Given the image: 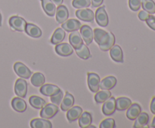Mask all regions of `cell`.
Wrapping results in <instances>:
<instances>
[{"label":"cell","instance_id":"obj_1","mask_svg":"<svg viewBox=\"0 0 155 128\" xmlns=\"http://www.w3.org/2000/svg\"><path fill=\"white\" fill-rule=\"evenodd\" d=\"M58 112V107L53 103L45 104L42 108L40 111V116L42 118L50 119L52 118Z\"/></svg>","mask_w":155,"mask_h":128},{"label":"cell","instance_id":"obj_2","mask_svg":"<svg viewBox=\"0 0 155 128\" xmlns=\"http://www.w3.org/2000/svg\"><path fill=\"white\" fill-rule=\"evenodd\" d=\"M9 24L13 30L19 32H24L27 22L24 18L19 16H13L9 19Z\"/></svg>","mask_w":155,"mask_h":128},{"label":"cell","instance_id":"obj_3","mask_svg":"<svg viewBox=\"0 0 155 128\" xmlns=\"http://www.w3.org/2000/svg\"><path fill=\"white\" fill-rule=\"evenodd\" d=\"M110 35L109 33H107L104 30L101 29H95L93 32V39H95L96 43L99 46L105 45L109 40Z\"/></svg>","mask_w":155,"mask_h":128},{"label":"cell","instance_id":"obj_4","mask_svg":"<svg viewBox=\"0 0 155 128\" xmlns=\"http://www.w3.org/2000/svg\"><path fill=\"white\" fill-rule=\"evenodd\" d=\"M95 20L97 23L102 27H106L108 25V16L105 11L104 6L100 7L95 12Z\"/></svg>","mask_w":155,"mask_h":128},{"label":"cell","instance_id":"obj_5","mask_svg":"<svg viewBox=\"0 0 155 128\" xmlns=\"http://www.w3.org/2000/svg\"><path fill=\"white\" fill-rule=\"evenodd\" d=\"M14 69H15V73L21 78L27 79L31 76V71L29 69V68H27V66H26L24 63L21 62H17L15 63Z\"/></svg>","mask_w":155,"mask_h":128},{"label":"cell","instance_id":"obj_6","mask_svg":"<svg viewBox=\"0 0 155 128\" xmlns=\"http://www.w3.org/2000/svg\"><path fill=\"white\" fill-rule=\"evenodd\" d=\"M100 77L97 74L90 72L88 73V85L93 93H97L100 89Z\"/></svg>","mask_w":155,"mask_h":128},{"label":"cell","instance_id":"obj_7","mask_svg":"<svg viewBox=\"0 0 155 128\" xmlns=\"http://www.w3.org/2000/svg\"><path fill=\"white\" fill-rule=\"evenodd\" d=\"M15 92L19 97L24 98L27 93V82L22 78H18L15 82Z\"/></svg>","mask_w":155,"mask_h":128},{"label":"cell","instance_id":"obj_8","mask_svg":"<svg viewBox=\"0 0 155 128\" xmlns=\"http://www.w3.org/2000/svg\"><path fill=\"white\" fill-rule=\"evenodd\" d=\"M55 51L58 55L68 57L74 53V48L68 43H60L56 45Z\"/></svg>","mask_w":155,"mask_h":128},{"label":"cell","instance_id":"obj_9","mask_svg":"<svg viewBox=\"0 0 155 128\" xmlns=\"http://www.w3.org/2000/svg\"><path fill=\"white\" fill-rule=\"evenodd\" d=\"M76 16L80 20L86 22H93L95 15L93 11L88 8H81L76 11Z\"/></svg>","mask_w":155,"mask_h":128},{"label":"cell","instance_id":"obj_10","mask_svg":"<svg viewBox=\"0 0 155 128\" xmlns=\"http://www.w3.org/2000/svg\"><path fill=\"white\" fill-rule=\"evenodd\" d=\"M116 111V99L110 96L104 102L102 106V111L104 114L108 116L111 115Z\"/></svg>","mask_w":155,"mask_h":128},{"label":"cell","instance_id":"obj_11","mask_svg":"<svg viewBox=\"0 0 155 128\" xmlns=\"http://www.w3.org/2000/svg\"><path fill=\"white\" fill-rule=\"evenodd\" d=\"M82 27L81 23L76 19H70L67 20L65 22H64L61 25V28L66 32H74L80 30Z\"/></svg>","mask_w":155,"mask_h":128},{"label":"cell","instance_id":"obj_12","mask_svg":"<svg viewBox=\"0 0 155 128\" xmlns=\"http://www.w3.org/2000/svg\"><path fill=\"white\" fill-rule=\"evenodd\" d=\"M80 34L83 37V40L87 45H90L93 41V31L92 28L88 25H83L80 27Z\"/></svg>","mask_w":155,"mask_h":128},{"label":"cell","instance_id":"obj_13","mask_svg":"<svg viewBox=\"0 0 155 128\" xmlns=\"http://www.w3.org/2000/svg\"><path fill=\"white\" fill-rule=\"evenodd\" d=\"M56 20L58 23H63L68 19L69 12L68 8L64 5H59L56 9Z\"/></svg>","mask_w":155,"mask_h":128},{"label":"cell","instance_id":"obj_14","mask_svg":"<svg viewBox=\"0 0 155 128\" xmlns=\"http://www.w3.org/2000/svg\"><path fill=\"white\" fill-rule=\"evenodd\" d=\"M69 42L71 46L75 49L80 48L83 44V40L81 38V35L77 31L71 32L69 36Z\"/></svg>","mask_w":155,"mask_h":128},{"label":"cell","instance_id":"obj_15","mask_svg":"<svg viewBox=\"0 0 155 128\" xmlns=\"http://www.w3.org/2000/svg\"><path fill=\"white\" fill-rule=\"evenodd\" d=\"M83 113V109L80 106H72L67 112V118L70 123L79 119L81 114Z\"/></svg>","mask_w":155,"mask_h":128},{"label":"cell","instance_id":"obj_16","mask_svg":"<svg viewBox=\"0 0 155 128\" xmlns=\"http://www.w3.org/2000/svg\"><path fill=\"white\" fill-rule=\"evenodd\" d=\"M110 54L112 60L117 63H124L123 51L119 45H114L110 49Z\"/></svg>","mask_w":155,"mask_h":128},{"label":"cell","instance_id":"obj_17","mask_svg":"<svg viewBox=\"0 0 155 128\" xmlns=\"http://www.w3.org/2000/svg\"><path fill=\"white\" fill-rule=\"evenodd\" d=\"M60 88L58 86L54 85V84H43L40 88V92L42 94L46 96H51L53 95L56 94L60 91Z\"/></svg>","mask_w":155,"mask_h":128},{"label":"cell","instance_id":"obj_18","mask_svg":"<svg viewBox=\"0 0 155 128\" xmlns=\"http://www.w3.org/2000/svg\"><path fill=\"white\" fill-rule=\"evenodd\" d=\"M127 109H128L127 112V118L132 120H136V117L142 112V108L138 103L131 104V105Z\"/></svg>","mask_w":155,"mask_h":128},{"label":"cell","instance_id":"obj_19","mask_svg":"<svg viewBox=\"0 0 155 128\" xmlns=\"http://www.w3.org/2000/svg\"><path fill=\"white\" fill-rule=\"evenodd\" d=\"M42 1V6L44 11L45 12L48 16H54L56 12L55 4L52 2V0H41Z\"/></svg>","mask_w":155,"mask_h":128},{"label":"cell","instance_id":"obj_20","mask_svg":"<svg viewBox=\"0 0 155 128\" xmlns=\"http://www.w3.org/2000/svg\"><path fill=\"white\" fill-rule=\"evenodd\" d=\"M117 84V78L114 76H107L100 81V88L101 90H111Z\"/></svg>","mask_w":155,"mask_h":128},{"label":"cell","instance_id":"obj_21","mask_svg":"<svg viewBox=\"0 0 155 128\" xmlns=\"http://www.w3.org/2000/svg\"><path fill=\"white\" fill-rule=\"evenodd\" d=\"M30 126L32 128H51V123L48 119L35 118L30 122Z\"/></svg>","mask_w":155,"mask_h":128},{"label":"cell","instance_id":"obj_22","mask_svg":"<svg viewBox=\"0 0 155 128\" xmlns=\"http://www.w3.org/2000/svg\"><path fill=\"white\" fill-rule=\"evenodd\" d=\"M74 104V97L72 94L69 92H66L64 98L62 99L61 103V108L64 111H67L68 109L71 108Z\"/></svg>","mask_w":155,"mask_h":128},{"label":"cell","instance_id":"obj_23","mask_svg":"<svg viewBox=\"0 0 155 128\" xmlns=\"http://www.w3.org/2000/svg\"><path fill=\"white\" fill-rule=\"evenodd\" d=\"M25 32L28 36L33 38H39L42 34L41 29L33 23H27Z\"/></svg>","mask_w":155,"mask_h":128},{"label":"cell","instance_id":"obj_24","mask_svg":"<svg viewBox=\"0 0 155 128\" xmlns=\"http://www.w3.org/2000/svg\"><path fill=\"white\" fill-rule=\"evenodd\" d=\"M148 121H149V115L146 112H141L136 118V121L133 126L135 128L145 127L147 126Z\"/></svg>","mask_w":155,"mask_h":128},{"label":"cell","instance_id":"obj_25","mask_svg":"<svg viewBox=\"0 0 155 128\" xmlns=\"http://www.w3.org/2000/svg\"><path fill=\"white\" fill-rule=\"evenodd\" d=\"M12 108L18 112H24L27 110V103L23 99L15 97L12 101Z\"/></svg>","mask_w":155,"mask_h":128},{"label":"cell","instance_id":"obj_26","mask_svg":"<svg viewBox=\"0 0 155 128\" xmlns=\"http://www.w3.org/2000/svg\"><path fill=\"white\" fill-rule=\"evenodd\" d=\"M65 31L62 28H58L53 33L51 39V42L53 45H58V44L61 43L65 39Z\"/></svg>","mask_w":155,"mask_h":128},{"label":"cell","instance_id":"obj_27","mask_svg":"<svg viewBox=\"0 0 155 128\" xmlns=\"http://www.w3.org/2000/svg\"><path fill=\"white\" fill-rule=\"evenodd\" d=\"M92 121V115L88 111H84L81 114L80 117H79V125L81 128L89 127V125H91Z\"/></svg>","mask_w":155,"mask_h":128},{"label":"cell","instance_id":"obj_28","mask_svg":"<svg viewBox=\"0 0 155 128\" xmlns=\"http://www.w3.org/2000/svg\"><path fill=\"white\" fill-rule=\"evenodd\" d=\"M132 101L127 97H119L116 99V109L124 111L131 105Z\"/></svg>","mask_w":155,"mask_h":128},{"label":"cell","instance_id":"obj_29","mask_svg":"<svg viewBox=\"0 0 155 128\" xmlns=\"http://www.w3.org/2000/svg\"><path fill=\"white\" fill-rule=\"evenodd\" d=\"M29 102H30V105L33 108H36V109H41L46 104L45 99H43L42 98L37 96H30V99H29Z\"/></svg>","mask_w":155,"mask_h":128},{"label":"cell","instance_id":"obj_30","mask_svg":"<svg viewBox=\"0 0 155 128\" xmlns=\"http://www.w3.org/2000/svg\"><path fill=\"white\" fill-rule=\"evenodd\" d=\"M110 96H111V93L108 90H103L101 91L97 92L95 96V100L97 103H102Z\"/></svg>","mask_w":155,"mask_h":128},{"label":"cell","instance_id":"obj_31","mask_svg":"<svg viewBox=\"0 0 155 128\" xmlns=\"http://www.w3.org/2000/svg\"><path fill=\"white\" fill-rule=\"evenodd\" d=\"M45 76L40 72H36L31 77V83L35 87H41L45 84Z\"/></svg>","mask_w":155,"mask_h":128},{"label":"cell","instance_id":"obj_32","mask_svg":"<svg viewBox=\"0 0 155 128\" xmlns=\"http://www.w3.org/2000/svg\"><path fill=\"white\" fill-rule=\"evenodd\" d=\"M75 50L77 55L81 59H83V60H87V59H89L91 57L89 49L86 45H83V44L80 48H77V49Z\"/></svg>","mask_w":155,"mask_h":128},{"label":"cell","instance_id":"obj_33","mask_svg":"<svg viewBox=\"0 0 155 128\" xmlns=\"http://www.w3.org/2000/svg\"><path fill=\"white\" fill-rule=\"evenodd\" d=\"M142 6L148 13L151 14L155 13V2L153 0H142Z\"/></svg>","mask_w":155,"mask_h":128},{"label":"cell","instance_id":"obj_34","mask_svg":"<svg viewBox=\"0 0 155 128\" xmlns=\"http://www.w3.org/2000/svg\"><path fill=\"white\" fill-rule=\"evenodd\" d=\"M72 5L76 8H86L91 5V0H73Z\"/></svg>","mask_w":155,"mask_h":128},{"label":"cell","instance_id":"obj_35","mask_svg":"<svg viewBox=\"0 0 155 128\" xmlns=\"http://www.w3.org/2000/svg\"><path fill=\"white\" fill-rule=\"evenodd\" d=\"M109 35H110V38H109V40L107 41V43L104 45H101L99 46L100 49L103 51H107L112 48V47L114 45L115 43V37L114 36V34L112 33H109Z\"/></svg>","mask_w":155,"mask_h":128},{"label":"cell","instance_id":"obj_36","mask_svg":"<svg viewBox=\"0 0 155 128\" xmlns=\"http://www.w3.org/2000/svg\"><path fill=\"white\" fill-rule=\"evenodd\" d=\"M63 92L61 90L57 93L56 94L51 96V101L53 104L56 105H59L61 103V101L63 99Z\"/></svg>","mask_w":155,"mask_h":128},{"label":"cell","instance_id":"obj_37","mask_svg":"<svg viewBox=\"0 0 155 128\" xmlns=\"http://www.w3.org/2000/svg\"><path fill=\"white\" fill-rule=\"evenodd\" d=\"M100 128H114L115 127V120L113 118H107L101 121Z\"/></svg>","mask_w":155,"mask_h":128},{"label":"cell","instance_id":"obj_38","mask_svg":"<svg viewBox=\"0 0 155 128\" xmlns=\"http://www.w3.org/2000/svg\"><path fill=\"white\" fill-rule=\"evenodd\" d=\"M142 0H129V5L133 11H137L140 9Z\"/></svg>","mask_w":155,"mask_h":128},{"label":"cell","instance_id":"obj_39","mask_svg":"<svg viewBox=\"0 0 155 128\" xmlns=\"http://www.w3.org/2000/svg\"><path fill=\"white\" fill-rule=\"evenodd\" d=\"M145 21H146L148 27H149L151 30H154L155 31V16L149 15V17H148Z\"/></svg>","mask_w":155,"mask_h":128},{"label":"cell","instance_id":"obj_40","mask_svg":"<svg viewBox=\"0 0 155 128\" xmlns=\"http://www.w3.org/2000/svg\"><path fill=\"white\" fill-rule=\"evenodd\" d=\"M149 17V13L144 11H141L139 14V18L142 21H145Z\"/></svg>","mask_w":155,"mask_h":128},{"label":"cell","instance_id":"obj_41","mask_svg":"<svg viewBox=\"0 0 155 128\" xmlns=\"http://www.w3.org/2000/svg\"><path fill=\"white\" fill-rule=\"evenodd\" d=\"M104 0H91V4L92 5V6L95 8L99 7L100 5H101V4L103 3Z\"/></svg>","mask_w":155,"mask_h":128},{"label":"cell","instance_id":"obj_42","mask_svg":"<svg viewBox=\"0 0 155 128\" xmlns=\"http://www.w3.org/2000/svg\"><path fill=\"white\" fill-rule=\"evenodd\" d=\"M151 111L153 114H155V96L153 97L152 100L151 102Z\"/></svg>","mask_w":155,"mask_h":128},{"label":"cell","instance_id":"obj_43","mask_svg":"<svg viewBox=\"0 0 155 128\" xmlns=\"http://www.w3.org/2000/svg\"><path fill=\"white\" fill-rule=\"evenodd\" d=\"M63 1L64 0H52L53 2H54L56 5H58V6L61 5L63 3Z\"/></svg>","mask_w":155,"mask_h":128},{"label":"cell","instance_id":"obj_44","mask_svg":"<svg viewBox=\"0 0 155 128\" xmlns=\"http://www.w3.org/2000/svg\"><path fill=\"white\" fill-rule=\"evenodd\" d=\"M151 126L155 128V117H154V119H153V120H152V123H151Z\"/></svg>","mask_w":155,"mask_h":128},{"label":"cell","instance_id":"obj_45","mask_svg":"<svg viewBox=\"0 0 155 128\" xmlns=\"http://www.w3.org/2000/svg\"><path fill=\"white\" fill-rule=\"evenodd\" d=\"M0 26H2V15H1V13H0Z\"/></svg>","mask_w":155,"mask_h":128}]
</instances>
